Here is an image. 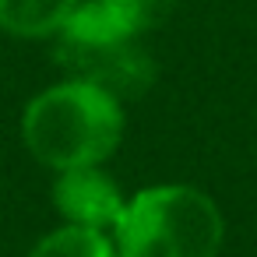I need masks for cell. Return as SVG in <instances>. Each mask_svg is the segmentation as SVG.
Wrapping results in <instances>:
<instances>
[{"instance_id":"cell-1","label":"cell","mask_w":257,"mask_h":257,"mask_svg":"<svg viewBox=\"0 0 257 257\" xmlns=\"http://www.w3.org/2000/svg\"><path fill=\"white\" fill-rule=\"evenodd\" d=\"M123 102L99 85L67 78L43 88L22 113V141L32 159L60 169L102 166L123 141Z\"/></svg>"},{"instance_id":"cell-2","label":"cell","mask_w":257,"mask_h":257,"mask_svg":"<svg viewBox=\"0 0 257 257\" xmlns=\"http://www.w3.org/2000/svg\"><path fill=\"white\" fill-rule=\"evenodd\" d=\"M113 243L120 257H218L225 218L204 190L159 183L127 197Z\"/></svg>"},{"instance_id":"cell-3","label":"cell","mask_w":257,"mask_h":257,"mask_svg":"<svg viewBox=\"0 0 257 257\" xmlns=\"http://www.w3.org/2000/svg\"><path fill=\"white\" fill-rule=\"evenodd\" d=\"M53 60L67 71V78L88 81L106 88L109 95L123 99H141L152 81H155V60L138 39L127 43H78L57 36Z\"/></svg>"},{"instance_id":"cell-4","label":"cell","mask_w":257,"mask_h":257,"mask_svg":"<svg viewBox=\"0 0 257 257\" xmlns=\"http://www.w3.org/2000/svg\"><path fill=\"white\" fill-rule=\"evenodd\" d=\"M50 197L67 225H85V229H99L109 236H113V229L123 215V204H127L123 190L113 183V176L102 166L60 169Z\"/></svg>"},{"instance_id":"cell-5","label":"cell","mask_w":257,"mask_h":257,"mask_svg":"<svg viewBox=\"0 0 257 257\" xmlns=\"http://www.w3.org/2000/svg\"><path fill=\"white\" fill-rule=\"evenodd\" d=\"M173 0H81L64 25V39L78 43H127L159 29Z\"/></svg>"},{"instance_id":"cell-6","label":"cell","mask_w":257,"mask_h":257,"mask_svg":"<svg viewBox=\"0 0 257 257\" xmlns=\"http://www.w3.org/2000/svg\"><path fill=\"white\" fill-rule=\"evenodd\" d=\"M81 0H0V32L18 39H57Z\"/></svg>"},{"instance_id":"cell-7","label":"cell","mask_w":257,"mask_h":257,"mask_svg":"<svg viewBox=\"0 0 257 257\" xmlns=\"http://www.w3.org/2000/svg\"><path fill=\"white\" fill-rule=\"evenodd\" d=\"M29 257H120L109 232L85 225H57L29 250Z\"/></svg>"}]
</instances>
